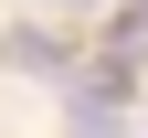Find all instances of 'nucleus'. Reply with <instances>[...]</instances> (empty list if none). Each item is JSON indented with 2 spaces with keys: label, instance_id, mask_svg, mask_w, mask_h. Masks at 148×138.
<instances>
[{
  "label": "nucleus",
  "instance_id": "1",
  "mask_svg": "<svg viewBox=\"0 0 148 138\" xmlns=\"http://www.w3.org/2000/svg\"><path fill=\"white\" fill-rule=\"evenodd\" d=\"M11 64H32V74H53V64H64V43H53V32H11Z\"/></svg>",
  "mask_w": 148,
  "mask_h": 138
},
{
  "label": "nucleus",
  "instance_id": "2",
  "mask_svg": "<svg viewBox=\"0 0 148 138\" xmlns=\"http://www.w3.org/2000/svg\"><path fill=\"white\" fill-rule=\"evenodd\" d=\"M42 11H95V0H42Z\"/></svg>",
  "mask_w": 148,
  "mask_h": 138
}]
</instances>
